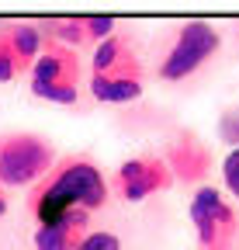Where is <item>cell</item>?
Here are the masks:
<instances>
[{
  "mask_svg": "<svg viewBox=\"0 0 239 250\" xmlns=\"http://www.w3.org/2000/svg\"><path fill=\"white\" fill-rule=\"evenodd\" d=\"M108 195H111L108 181L91 156H63L52 167V174L42 184H35L28 208H32L38 226H52L73 208H83V212L104 208Z\"/></svg>",
  "mask_w": 239,
  "mask_h": 250,
  "instance_id": "cell-1",
  "label": "cell"
},
{
  "mask_svg": "<svg viewBox=\"0 0 239 250\" xmlns=\"http://www.w3.org/2000/svg\"><path fill=\"white\" fill-rule=\"evenodd\" d=\"M55 167V149L49 139L35 132H11L0 136V184L24 188L42 184Z\"/></svg>",
  "mask_w": 239,
  "mask_h": 250,
  "instance_id": "cell-2",
  "label": "cell"
},
{
  "mask_svg": "<svg viewBox=\"0 0 239 250\" xmlns=\"http://www.w3.org/2000/svg\"><path fill=\"white\" fill-rule=\"evenodd\" d=\"M219 45H222V39H219V31L208 21H187V24H181V28H177V35H173V42H170V49H166V56L160 59V66H156L160 80L181 83V80L194 77L204 62L219 52Z\"/></svg>",
  "mask_w": 239,
  "mask_h": 250,
  "instance_id": "cell-3",
  "label": "cell"
},
{
  "mask_svg": "<svg viewBox=\"0 0 239 250\" xmlns=\"http://www.w3.org/2000/svg\"><path fill=\"white\" fill-rule=\"evenodd\" d=\"M187 215H191V223H194V233H198L201 250H232L236 247L239 215L225 202V195L219 191V188H208V184L198 188V191L191 195Z\"/></svg>",
  "mask_w": 239,
  "mask_h": 250,
  "instance_id": "cell-4",
  "label": "cell"
},
{
  "mask_svg": "<svg viewBox=\"0 0 239 250\" xmlns=\"http://www.w3.org/2000/svg\"><path fill=\"white\" fill-rule=\"evenodd\" d=\"M173 170L166 164V156H156V153H142V156H132V160H125L122 167H118L114 174V188L118 195H122L125 202H146L149 195L156 191H166V188H173Z\"/></svg>",
  "mask_w": 239,
  "mask_h": 250,
  "instance_id": "cell-5",
  "label": "cell"
},
{
  "mask_svg": "<svg viewBox=\"0 0 239 250\" xmlns=\"http://www.w3.org/2000/svg\"><path fill=\"white\" fill-rule=\"evenodd\" d=\"M32 94L38 98L49 87H80V56L59 42H49L32 66Z\"/></svg>",
  "mask_w": 239,
  "mask_h": 250,
  "instance_id": "cell-6",
  "label": "cell"
},
{
  "mask_svg": "<svg viewBox=\"0 0 239 250\" xmlns=\"http://www.w3.org/2000/svg\"><path fill=\"white\" fill-rule=\"evenodd\" d=\"M166 164L173 170L177 181H184V184H194L208 174V167H212V153H208V146L194 136V132H177L166 146Z\"/></svg>",
  "mask_w": 239,
  "mask_h": 250,
  "instance_id": "cell-7",
  "label": "cell"
},
{
  "mask_svg": "<svg viewBox=\"0 0 239 250\" xmlns=\"http://www.w3.org/2000/svg\"><path fill=\"white\" fill-rule=\"evenodd\" d=\"M87 226H91V212L73 208V212H66L63 219H59V223L35 229V236H32L35 240V250H76L80 240L91 233Z\"/></svg>",
  "mask_w": 239,
  "mask_h": 250,
  "instance_id": "cell-8",
  "label": "cell"
},
{
  "mask_svg": "<svg viewBox=\"0 0 239 250\" xmlns=\"http://www.w3.org/2000/svg\"><path fill=\"white\" fill-rule=\"evenodd\" d=\"M142 77L135 73H94L91 77V98L101 104H132L142 98Z\"/></svg>",
  "mask_w": 239,
  "mask_h": 250,
  "instance_id": "cell-9",
  "label": "cell"
},
{
  "mask_svg": "<svg viewBox=\"0 0 239 250\" xmlns=\"http://www.w3.org/2000/svg\"><path fill=\"white\" fill-rule=\"evenodd\" d=\"M91 66H94V73H135V77H142L139 56L132 52L129 39H122V35H111L108 42H101L94 49Z\"/></svg>",
  "mask_w": 239,
  "mask_h": 250,
  "instance_id": "cell-10",
  "label": "cell"
},
{
  "mask_svg": "<svg viewBox=\"0 0 239 250\" xmlns=\"http://www.w3.org/2000/svg\"><path fill=\"white\" fill-rule=\"evenodd\" d=\"M4 35H7V42L14 45L18 59L24 62V73H32L35 59H38V56H42V49L49 45L42 24H38V21H14V24H7V28H4Z\"/></svg>",
  "mask_w": 239,
  "mask_h": 250,
  "instance_id": "cell-11",
  "label": "cell"
},
{
  "mask_svg": "<svg viewBox=\"0 0 239 250\" xmlns=\"http://www.w3.org/2000/svg\"><path fill=\"white\" fill-rule=\"evenodd\" d=\"M38 24H42V31H45L49 42H59V45H66V49H80L87 42L83 18H45Z\"/></svg>",
  "mask_w": 239,
  "mask_h": 250,
  "instance_id": "cell-12",
  "label": "cell"
},
{
  "mask_svg": "<svg viewBox=\"0 0 239 250\" xmlns=\"http://www.w3.org/2000/svg\"><path fill=\"white\" fill-rule=\"evenodd\" d=\"M18 73H24V62L18 59L14 45L7 42V35H4V28H0V83H7V80H14Z\"/></svg>",
  "mask_w": 239,
  "mask_h": 250,
  "instance_id": "cell-13",
  "label": "cell"
},
{
  "mask_svg": "<svg viewBox=\"0 0 239 250\" xmlns=\"http://www.w3.org/2000/svg\"><path fill=\"white\" fill-rule=\"evenodd\" d=\"M83 24H87V39L97 42V45L108 42V39L114 35V28H118V21H114V18H104V14H87Z\"/></svg>",
  "mask_w": 239,
  "mask_h": 250,
  "instance_id": "cell-14",
  "label": "cell"
},
{
  "mask_svg": "<svg viewBox=\"0 0 239 250\" xmlns=\"http://www.w3.org/2000/svg\"><path fill=\"white\" fill-rule=\"evenodd\" d=\"M76 250H122V240H118L114 233H108V229H91L80 240Z\"/></svg>",
  "mask_w": 239,
  "mask_h": 250,
  "instance_id": "cell-15",
  "label": "cell"
},
{
  "mask_svg": "<svg viewBox=\"0 0 239 250\" xmlns=\"http://www.w3.org/2000/svg\"><path fill=\"white\" fill-rule=\"evenodd\" d=\"M219 136H222L232 149H239V108H225V111H222V118H219Z\"/></svg>",
  "mask_w": 239,
  "mask_h": 250,
  "instance_id": "cell-16",
  "label": "cell"
},
{
  "mask_svg": "<svg viewBox=\"0 0 239 250\" xmlns=\"http://www.w3.org/2000/svg\"><path fill=\"white\" fill-rule=\"evenodd\" d=\"M222 181L229 188V195L239 202V149H229V156L222 160Z\"/></svg>",
  "mask_w": 239,
  "mask_h": 250,
  "instance_id": "cell-17",
  "label": "cell"
},
{
  "mask_svg": "<svg viewBox=\"0 0 239 250\" xmlns=\"http://www.w3.org/2000/svg\"><path fill=\"white\" fill-rule=\"evenodd\" d=\"M7 215V195H4V188H0V219Z\"/></svg>",
  "mask_w": 239,
  "mask_h": 250,
  "instance_id": "cell-18",
  "label": "cell"
},
{
  "mask_svg": "<svg viewBox=\"0 0 239 250\" xmlns=\"http://www.w3.org/2000/svg\"><path fill=\"white\" fill-rule=\"evenodd\" d=\"M0 188H4V184H0Z\"/></svg>",
  "mask_w": 239,
  "mask_h": 250,
  "instance_id": "cell-19",
  "label": "cell"
}]
</instances>
